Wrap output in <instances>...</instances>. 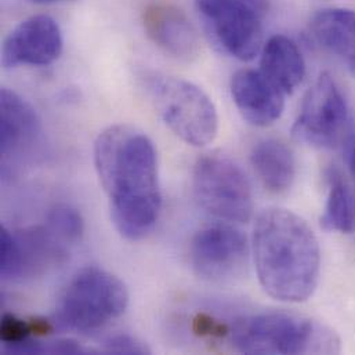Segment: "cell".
Masks as SVG:
<instances>
[{"instance_id": "cell-1", "label": "cell", "mask_w": 355, "mask_h": 355, "mask_svg": "<svg viewBox=\"0 0 355 355\" xmlns=\"http://www.w3.org/2000/svg\"><path fill=\"white\" fill-rule=\"evenodd\" d=\"M94 166L112 223L129 241L146 238L158 223L162 193L153 140L132 125H114L94 143Z\"/></svg>"}, {"instance_id": "cell-2", "label": "cell", "mask_w": 355, "mask_h": 355, "mask_svg": "<svg viewBox=\"0 0 355 355\" xmlns=\"http://www.w3.org/2000/svg\"><path fill=\"white\" fill-rule=\"evenodd\" d=\"M256 271L274 299L302 303L320 282L321 250L311 227L296 213L271 207L261 211L253 231Z\"/></svg>"}, {"instance_id": "cell-3", "label": "cell", "mask_w": 355, "mask_h": 355, "mask_svg": "<svg viewBox=\"0 0 355 355\" xmlns=\"http://www.w3.org/2000/svg\"><path fill=\"white\" fill-rule=\"evenodd\" d=\"M232 347L242 354H329L340 350L338 336L327 327L286 313L239 318L230 329Z\"/></svg>"}, {"instance_id": "cell-4", "label": "cell", "mask_w": 355, "mask_h": 355, "mask_svg": "<svg viewBox=\"0 0 355 355\" xmlns=\"http://www.w3.org/2000/svg\"><path fill=\"white\" fill-rule=\"evenodd\" d=\"M128 304V288L116 275L100 267H86L61 293L51 321L61 329L93 332L119 318Z\"/></svg>"}, {"instance_id": "cell-5", "label": "cell", "mask_w": 355, "mask_h": 355, "mask_svg": "<svg viewBox=\"0 0 355 355\" xmlns=\"http://www.w3.org/2000/svg\"><path fill=\"white\" fill-rule=\"evenodd\" d=\"M147 90L162 121L184 143L205 147L216 139L218 115L200 87L176 76L153 75Z\"/></svg>"}, {"instance_id": "cell-6", "label": "cell", "mask_w": 355, "mask_h": 355, "mask_svg": "<svg viewBox=\"0 0 355 355\" xmlns=\"http://www.w3.org/2000/svg\"><path fill=\"white\" fill-rule=\"evenodd\" d=\"M198 203L210 214L234 223H246L253 213L249 178L234 161L223 155L200 157L192 172Z\"/></svg>"}, {"instance_id": "cell-7", "label": "cell", "mask_w": 355, "mask_h": 355, "mask_svg": "<svg viewBox=\"0 0 355 355\" xmlns=\"http://www.w3.org/2000/svg\"><path fill=\"white\" fill-rule=\"evenodd\" d=\"M213 43L230 57L253 60L263 49L261 12L245 0H195Z\"/></svg>"}, {"instance_id": "cell-8", "label": "cell", "mask_w": 355, "mask_h": 355, "mask_svg": "<svg viewBox=\"0 0 355 355\" xmlns=\"http://www.w3.org/2000/svg\"><path fill=\"white\" fill-rule=\"evenodd\" d=\"M292 133L297 141L318 148H334L346 140L350 133V111L329 73H322L306 94Z\"/></svg>"}, {"instance_id": "cell-9", "label": "cell", "mask_w": 355, "mask_h": 355, "mask_svg": "<svg viewBox=\"0 0 355 355\" xmlns=\"http://www.w3.org/2000/svg\"><path fill=\"white\" fill-rule=\"evenodd\" d=\"M249 254L242 231L227 224H214L195 234L189 260L195 272L209 281L223 282L239 275Z\"/></svg>"}, {"instance_id": "cell-10", "label": "cell", "mask_w": 355, "mask_h": 355, "mask_svg": "<svg viewBox=\"0 0 355 355\" xmlns=\"http://www.w3.org/2000/svg\"><path fill=\"white\" fill-rule=\"evenodd\" d=\"M64 40L60 25L50 15L39 14L21 21L4 39L1 64L43 67L54 62L62 53Z\"/></svg>"}, {"instance_id": "cell-11", "label": "cell", "mask_w": 355, "mask_h": 355, "mask_svg": "<svg viewBox=\"0 0 355 355\" xmlns=\"http://www.w3.org/2000/svg\"><path fill=\"white\" fill-rule=\"evenodd\" d=\"M143 25L148 37L159 49L180 61H192L199 55L198 31L176 6L148 4L143 12Z\"/></svg>"}, {"instance_id": "cell-12", "label": "cell", "mask_w": 355, "mask_h": 355, "mask_svg": "<svg viewBox=\"0 0 355 355\" xmlns=\"http://www.w3.org/2000/svg\"><path fill=\"white\" fill-rule=\"evenodd\" d=\"M231 96L243 119L257 128L275 123L285 108V93L261 71H238L232 76Z\"/></svg>"}, {"instance_id": "cell-13", "label": "cell", "mask_w": 355, "mask_h": 355, "mask_svg": "<svg viewBox=\"0 0 355 355\" xmlns=\"http://www.w3.org/2000/svg\"><path fill=\"white\" fill-rule=\"evenodd\" d=\"M40 133V121L33 107L18 93L0 92V153L3 158L29 150Z\"/></svg>"}, {"instance_id": "cell-14", "label": "cell", "mask_w": 355, "mask_h": 355, "mask_svg": "<svg viewBox=\"0 0 355 355\" xmlns=\"http://www.w3.org/2000/svg\"><path fill=\"white\" fill-rule=\"evenodd\" d=\"M310 29L318 44L340 58L355 73L354 10L324 8L313 17Z\"/></svg>"}, {"instance_id": "cell-15", "label": "cell", "mask_w": 355, "mask_h": 355, "mask_svg": "<svg viewBox=\"0 0 355 355\" xmlns=\"http://www.w3.org/2000/svg\"><path fill=\"white\" fill-rule=\"evenodd\" d=\"M261 72L285 94H292L306 75L304 58L297 44L275 35L261 49Z\"/></svg>"}, {"instance_id": "cell-16", "label": "cell", "mask_w": 355, "mask_h": 355, "mask_svg": "<svg viewBox=\"0 0 355 355\" xmlns=\"http://www.w3.org/2000/svg\"><path fill=\"white\" fill-rule=\"evenodd\" d=\"M250 162L261 182L272 192L279 193L289 189L296 178L295 154L279 140L259 141L252 148Z\"/></svg>"}, {"instance_id": "cell-17", "label": "cell", "mask_w": 355, "mask_h": 355, "mask_svg": "<svg viewBox=\"0 0 355 355\" xmlns=\"http://www.w3.org/2000/svg\"><path fill=\"white\" fill-rule=\"evenodd\" d=\"M327 178L329 192L321 224L328 231L352 234L355 231V193L339 171L331 169Z\"/></svg>"}, {"instance_id": "cell-18", "label": "cell", "mask_w": 355, "mask_h": 355, "mask_svg": "<svg viewBox=\"0 0 355 355\" xmlns=\"http://www.w3.org/2000/svg\"><path fill=\"white\" fill-rule=\"evenodd\" d=\"M46 228L61 242L73 243L80 241L85 232V221L79 210L68 205H57L47 214Z\"/></svg>"}, {"instance_id": "cell-19", "label": "cell", "mask_w": 355, "mask_h": 355, "mask_svg": "<svg viewBox=\"0 0 355 355\" xmlns=\"http://www.w3.org/2000/svg\"><path fill=\"white\" fill-rule=\"evenodd\" d=\"M0 274L3 279L22 277V257L15 234L1 228L0 235Z\"/></svg>"}, {"instance_id": "cell-20", "label": "cell", "mask_w": 355, "mask_h": 355, "mask_svg": "<svg viewBox=\"0 0 355 355\" xmlns=\"http://www.w3.org/2000/svg\"><path fill=\"white\" fill-rule=\"evenodd\" d=\"M33 335L31 321H24L12 314H4L0 322V339L3 346L29 339Z\"/></svg>"}, {"instance_id": "cell-21", "label": "cell", "mask_w": 355, "mask_h": 355, "mask_svg": "<svg viewBox=\"0 0 355 355\" xmlns=\"http://www.w3.org/2000/svg\"><path fill=\"white\" fill-rule=\"evenodd\" d=\"M104 352L107 354L116 355H144L151 353L146 343L128 334H119L108 338L104 342Z\"/></svg>"}, {"instance_id": "cell-22", "label": "cell", "mask_w": 355, "mask_h": 355, "mask_svg": "<svg viewBox=\"0 0 355 355\" xmlns=\"http://www.w3.org/2000/svg\"><path fill=\"white\" fill-rule=\"evenodd\" d=\"M193 331L202 336L221 338V336L230 335L228 327H225L224 324H221L207 315H202V314L193 320Z\"/></svg>"}, {"instance_id": "cell-23", "label": "cell", "mask_w": 355, "mask_h": 355, "mask_svg": "<svg viewBox=\"0 0 355 355\" xmlns=\"http://www.w3.org/2000/svg\"><path fill=\"white\" fill-rule=\"evenodd\" d=\"M94 353L73 340H57L46 345V354L83 355Z\"/></svg>"}, {"instance_id": "cell-24", "label": "cell", "mask_w": 355, "mask_h": 355, "mask_svg": "<svg viewBox=\"0 0 355 355\" xmlns=\"http://www.w3.org/2000/svg\"><path fill=\"white\" fill-rule=\"evenodd\" d=\"M349 166H350L352 176L355 178V144L352 146L350 153H349Z\"/></svg>"}, {"instance_id": "cell-25", "label": "cell", "mask_w": 355, "mask_h": 355, "mask_svg": "<svg viewBox=\"0 0 355 355\" xmlns=\"http://www.w3.org/2000/svg\"><path fill=\"white\" fill-rule=\"evenodd\" d=\"M33 3L37 4H50V3H55V1H61V0H32Z\"/></svg>"}]
</instances>
